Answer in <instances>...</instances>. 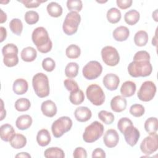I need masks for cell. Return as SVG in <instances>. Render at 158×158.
I'll list each match as a JSON object with an SVG mask.
<instances>
[{
    "label": "cell",
    "mask_w": 158,
    "mask_h": 158,
    "mask_svg": "<svg viewBox=\"0 0 158 158\" xmlns=\"http://www.w3.org/2000/svg\"><path fill=\"white\" fill-rule=\"evenodd\" d=\"M15 157H31V156L27 152H20L15 156Z\"/></svg>",
    "instance_id": "cell-52"
},
{
    "label": "cell",
    "mask_w": 158,
    "mask_h": 158,
    "mask_svg": "<svg viewBox=\"0 0 158 158\" xmlns=\"http://www.w3.org/2000/svg\"><path fill=\"white\" fill-rule=\"evenodd\" d=\"M72 120L69 117L62 116L55 120L51 126V131L55 138H60L64 134L70 130L72 127Z\"/></svg>",
    "instance_id": "cell-7"
},
{
    "label": "cell",
    "mask_w": 158,
    "mask_h": 158,
    "mask_svg": "<svg viewBox=\"0 0 158 158\" xmlns=\"http://www.w3.org/2000/svg\"><path fill=\"white\" fill-rule=\"evenodd\" d=\"M10 145L14 149L23 148L27 144V138L22 134H14L9 141Z\"/></svg>",
    "instance_id": "cell-24"
},
{
    "label": "cell",
    "mask_w": 158,
    "mask_h": 158,
    "mask_svg": "<svg viewBox=\"0 0 158 158\" xmlns=\"http://www.w3.org/2000/svg\"><path fill=\"white\" fill-rule=\"evenodd\" d=\"M51 137L49 132L46 129H41L38 131L36 135V141L42 147L48 146L51 142Z\"/></svg>",
    "instance_id": "cell-25"
},
{
    "label": "cell",
    "mask_w": 158,
    "mask_h": 158,
    "mask_svg": "<svg viewBox=\"0 0 158 158\" xmlns=\"http://www.w3.org/2000/svg\"><path fill=\"white\" fill-rule=\"evenodd\" d=\"M156 93V86L152 81H146L143 83L138 91V99L144 102L151 101L155 96Z\"/></svg>",
    "instance_id": "cell-9"
},
{
    "label": "cell",
    "mask_w": 158,
    "mask_h": 158,
    "mask_svg": "<svg viewBox=\"0 0 158 158\" xmlns=\"http://www.w3.org/2000/svg\"><path fill=\"white\" fill-rule=\"evenodd\" d=\"M73 156L75 158H86L87 152L84 148L81 147H77L73 151Z\"/></svg>",
    "instance_id": "cell-46"
},
{
    "label": "cell",
    "mask_w": 158,
    "mask_h": 158,
    "mask_svg": "<svg viewBox=\"0 0 158 158\" xmlns=\"http://www.w3.org/2000/svg\"><path fill=\"white\" fill-rule=\"evenodd\" d=\"M133 122L132 121L127 118V117H122L121 118L117 123V128L120 130V131L123 133L124 130L129 125H132Z\"/></svg>",
    "instance_id": "cell-43"
},
{
    "label": "cell",
    "mask_w": 158,
    "mask_h": 158,
    "mask_svg": "<svg viewBox=\"0 0 158 158\" xmlns=\"http://www.w3.org/2000/svg\"><path fill=\"white\" fill-rule=\"evenodd\" d=\"M18 48L12 43H8L2 48L3 62L8 67L15 66L19 63Z\"/></svg>",
    "instance_id": "cell-6"
},
{
    "label": "cell",
    "mask_w": 158,
    "mask_h": 158,
    "mask_svg": "<svg viewBox=\"0 0 158 158\" xmlns=\"http://www.w3.org/2000/svg\"><path fill=\"white\" fill-rule=\"evenodd\" d=\"M101 53L102 59L107 65L114 67L118 64L120 56L114 47L106 46L102 49Z\"/></svg>",
    "instance_id": "cell-10"
},
{
    "label": "cell",
    "mask_w": 158,
    "mask_h": 158,
    "mask_svg": "<svg viewBox=\"0 0 158 158\" xmlns=\"http://www.w3.org/2000/svg\"><path fill=\"white\" fill-rule=\"evenodd\" d=\"M41 110L43 114L48 117H54L57 113V107L56 104L51 100H46L42 102Z\"/></svg>",
    "instance_id": "cell-18"
},
{
    "label": "cell",
    "mask_w": 158,
    "mask_h": 158,
    "mask_svg": "<svg viewBox=\"0 0 158 158\" xmlns=\"http://www.w3.org/2000/svg\"><path fill=\"white\" fill-rule=\"evenodd\" d=\"M122 134L124 135V138L127 143L131 147L136 144L140 136L139 131L133 124L128 126L124 130Z\"/></svg>",
    "instance_id": "cell-13"
},
{
    "label": "cell",
    "mask_w": 158,
    "mask_h": 158,
    "mask_svg": "<svg viewBox=\"0 0 158 158\" xmlns=\"http://www.w3.org/2000/svg\"><path fill=\"white\" fill-rule=\"evenodd\" d=\"M9 28L14 34L19 36L23 30V23L20 19L15 18L9 22Z\"/></svg>",
    "instance_id": "cell-35"
},
{
    "label": "cell",
    "mask_w": 158,
    "mask_h": 158,
    "mask_svg": "<svg viewBox=\"0 0 158 158\" xmlns=\"http://www.w3.org/2000/svg\"><path fill=\"white\" fill-rule=\"evenodd\" d=\"M19 2L22 3L27 8H36L38 7L41 3L46 2V1L40 0H20Z\"/></svg>",
    "instance_id": "cell-44"
},
{
    "label": "cell",
    "mask_w": 158,
    "mask_h": 158,
    "mask_svg": "<svg viewBox=\"0 0 158 158\" xmlns=\"http://www.w3.org/2000/svg\"><path fill=\"white\" fill-rule=\"evenodd\" d=\"M88 100L95 106H101L105 101V94L101 87L96 84L89 85L86 90Z\"/></svg>",
    "instance_id": "cell-8"
},
{
    "label": "cell",
    "mask_w": 158,
    "mask_h": 158,
    "mask_svg": "<svg viewBox=\"0 0 158 158\" xmlns=\"http://www.w3.org/2000/svg\"><path fill=\"white\" fill-rule=\"evenodd\" d=\"M85 99V95L82 90L78 89L76 91L70 92L69 100L70 102L74 105H79L81 104Z\"/></svg>",
    "instance_id": "cell-32"
},
{
    "label": "cell",
    "mask_w": 158,
    "mask_h": 158,
    "mask_svg": "<svg viewBox=\"0 0 158 158\" xmlns=\"http://www.w3.org/2000/svg\"><path fill=\"white\" fill-rule=\"evenodd\" d=\"M104 130L103 125L98 121H94L86 127L83 134V139L86 143H93L102 136Z\"/></svg>",
    "instance_id": "cell-4"
},
{
    "label": "cell",
    "mask_w": 158,
    "mask_h": 158,
    "mask_svg": "<svg viewBox=\"0 0 158 158\" xmlns=\"http://www.w3.org/2000/svg\"><path fill=\"white\" fill-rule=\"evenodd\" d=\"M24 19L26 23L29 25L35 24L39 20V14L36 11L28 10L25 14Z\"/></svg>",
    "instance_id": "cell-38"
},
{
    "label": "cell",
    "mask_w": 158,
    "mask_h": 158,
    "mask_svg": "<svg viewBox=\"0 0 158 158\" xmlns=\"http://www.w3.org/2000/svg\"><path fill=\"white\" fill-rule=\"evenodd\" d=\"M0 31H1V42H2L7 36V31L6 29L3 27H0Z\"/></svg>",
    "instance_id": "cell-49"
},
{
    "label": "cell",
    "mask_w": 158,
    "mask_h": 158,
    "mask_svg": "<svg viewBox=\"0 0 158 158\" xmlns=\"http://www.w3.org/2000/svg\"><path fill=\"white\" fill-rule=\"evenodd\" d=\"M140 15L138 11L135 9H131L127 12L124 15L125 22L130 25H135L139 20Z\"/></svg>",
    "instance_id": "cell-28"
},
{
    "label": "cell",
    "mask_w": 158,
    "mask_h": 158,
    "mask_svg": "<svg viewBox=\"0 0 158 158\" xmlns=\"http://www.w3.org/2000/svg\"><path fill=\"white\" fill-rule=\"evenodd\" d=\"M106 17L109 22L114 24L120 21L122 15L120 11L118 9L115 7H112L107 12Z\"/></svg>",
    "instance_id": "cell-33"
},
{
    "label": "cell",
    "mask_w": 158,
    "mask_h": 158,
    "mask_svg": "<svg viewBox=\"0 0 158 158\" xmlns=\"http://www.w3.org/2000/svg\"><path fill=\"white\" fill-rule=\"evenodd\" d=\"M127 105L126 99L120 95L115 96L110 101L111 109L115 112H121L123 111Z\"/></svg>",
    "instance_id": "cell-16"
},
{
    "label": "cell",
    "mask_w": 158,
    "mask_h": 158,
    "mask_svg": "<svg viewBox=\"0 0 158 158\" xmlns=\"http://www.w3.org/2000/svg\"><path fill=\"white\" fill-rule=\"evenodd\" d=\"M119 141V136L114 129H109L105 133L103 137L104 144L109 148L115 147Z\"/></svg>",
    "instance_id": "cell-14"
},
{
    "label": "cell",
    "mask_w": 158,
    "mask_h": 158,
    "mask_svg": "<svg viewBox=\"0 0 158 158\" xmlns=\"http://www.w3.org/2000/svg\"><path fill=\"white\" fill-rule=\"evenodd\" d=\"M64 86H65V88L67 89V90H68L70 92L74 91H76V90L80 89L77 83L72 79L69 78V79L65 80L64 81Z\"/></svg>",
    "instance_id": "cell-45"
},
{
    "label": "cell",
    "mask_w": 158,
    "mask_h": 158,
    "mask_svg": "<svg viewBox=\"0 0 158 158\" xmlns=\"http://www.w3.org/2000/svg\"><path fill=\"white\" fill-rule=\"evenodd\" d=\"M102 72L101 64L96 60H91L88 62L83 68L82 73L83 77L89 80L96 79Z\"/></svg>",
    "instance_id": "cell-11"
},
{
    "label": "cell",
    "mask_w": 158,
    "mask_h": 158,
    "mask_svg": "<svg viewBox=\"0 0 158 158\" xmlns=\"http://www.w3.org/2000/svg\"><path fill=\"white\" fill-rule=\"evenodd\" d=\"M32 85L35 94L41 98L49 94V85L48 77L43 73H37L32 78Z\"/></svg>",
    "instance_id": "cell-3"
},
{
    "label": "cell",
    "mask_w": 158,
    "mask_h": 158,
    "mask_svg": "<svg viewBox=\"0 0 158 158\" xmlns=\"http://www.w3.org/2000/svg\"><path fill=\"white\" fill-rule=\"evenodd\" d=\"M1 10V17H0V23H2L5 22L7 20V15L6 13L4 12V11L2 9H0Z\"/></svg>",
    "instance_id": "cell-51"
},
{
    "label": "cell",
    "mask_w": 158,
    "mask_h": 158,
    "mask_svg": "<svg viewBox=\"0 0 158 158\" xmlns=\"http://www.w3.org/2000/svg\"><path fill=\"white\" fill-rule=\"evenodd\" d=\"M98 117L102 122L107 125H110L114 121V114L106 110H101L98 113Z\"/></svg>",
    "instance_id": "cell-39"
},
{
    "label": "cell",
    "mask_w": 158,
    "mask_h": 158,
    "mask_svg": "<svg viewBox=\"0 0 158 158\" xmlns=\"http://www.w3.org/2000/svg\"><path fill=\"white\" fill-rule=\"evenodd\" d=\"M131 0H117L116 3L117 6L121 9H126L130 7L132 4Z\"/></svg>",
    "instance_id": "cell-47"
},
{
    "label": "cell",
    "mask_w": 158,
    "mask_h": 158,
    "mask_svg": "<svg viewBox=\"0 0 158 158\" xmlns=\"http://www.w3.org/2000/svg\"><path fill=\"white\" fill-rule=\"evenodd\" d=\"M102 83L104 86L110 91H114L117 89L119 83H120V79L119 77L112 73L106 74L103 79Z\"/></svg>",
    "instance_id": "cell-15"
},
{
    "label": "cell",
    "mask_w": 158,
    "mask_h": 158,
    "mask_svg": "<svg viewBox=\"0 0 158 158\" xmlns=\"http://www.w3.org/2000/svg\"><path fill=\"white\" fill-rule=\"evenodd\" d=\"M28 88V82L23 78H18L14 81L12 89L14 92L18 95L25 94Z\"/></svg>",
    "instance_id": "cell-22"
},
{
    "label": "cell",
    "mask_w": 158,
    "mask_h": 158,
    "mask_svg": "<svg viewBox=\"0 0 158 158\" xmlns=\"http://www.w3.org/2000/svg\"><path fill=\"white\" fill-rule=\"evenodd\" d=\"M1 120H2L4 119V117H6V110L4 109V104H3V101L2 99H1Z\"/></svg>",
    "instance_id": "cell-50"
},
{
    "label": "cell",
    "mask_w": 158,
    "mask_h": 158,
    "mask_svg": "<svg viewBox=\"0 0 158 158\" xmlns=\"http://www.w3.org/2000/svg\"><path fill=\"white\" fill-rule=\"evenodd\" d=\"M150 58V55L146 51L136 52L133 57V60L128 66L129 75L135 78L149 76L152 71Z\"/></svg>",
    "instance_id": "cell-1"
},
{
    "label": "cell",
    "mask_w": 158,
    "mask_h": 158,
    "mask_svg": "<svg viewBox=\"0 0 158 158\" xmlns=\"http://www.w3.org/2000/svg\"><path fill=\"white\" fill-rule=\"evenodd\" d=\"M81 22V16L77 12H69L64 19L62 25L64 32L67 35L75 34L78 30V27Z\"/></svg>",
    "instance_id": "cell-5"
},
{
    "label": "cell",
    "mask_w": 158,
    "mask_h": 158,
    "mask_svg": "<svg viewBox=\"0 0 158 158\" xmlns=\"http://www.w3.org/2000/svg\"><path fill=\"white\" fill-rule=\"evenodd\" d=\"M74 115L77 121L80 122H85L91 118L92 113L88 107L80 106L76 108L74 112Z\"/></svg>",
    "instance_id": "cell-17"
},
{
    "label": "cell",
    "mask_w": 158,
    "mask_h": 158,
    "mask_svg": "<svg viewBox=\"0 0 158 158\" xmlns=\"http://www.w3.org/2000/svg\"><path fill=\"white\" fill-rule=\"evenodd\" d=\"M158 149V136L156 133L150 134L143 139L140 144V149L143 153L149 156Z\"/></svg>",
    "instance_id": "cell-12"
},
{
    "label": "cell",
    "mask_w": 158,
    "mask_h": 158,
    "mask_svg": "<svg viewBox=\"0 0 158 158\" xmlns=\"http://www.w3.org/2000/svg\"><path fill=\"white\" fill-rule=\"evenodd\" d=\"M130 35L129 29L125 26H120L117 27L112 33L114 40L117 41H123L128 39Z\"/></svg>",
    "instance_id": "cell-19"
},
{
    "label": "cell",
    "mask_w": 158,
    "mask_h": 158,
    "mask_svg": "<svg viewBox=\"0 0 158 158\" xmlns=\"http://www.w3.org/2000/svg\"><path fill=\"white\" fill-rule=\"evenodd\" d=\"M136 89V86L133 81H126L120 88V93L124 98L131 97L135 93Z\"/></svg>",
    "instance_id": "cell-21"
},
{
    "label": "cell",
    "mask_w": 158,
    "mask_h": 158,
    "mask_svg": "<svg viewBox=\"0 0 158 158\" xmlns=\"http://www.w3.org/2000/svg\"><path fill=\"white\" fill-rule=\"evenodd\" d=\"M65 54L69 59H77L81 54V49L76 44H70L66 48Z\"/></svg>",
    "instance_id": "cell-37"
},
{
    "label": "cell",
    "mask_w": 158,
    "mask_h": 158,
    "mask_svg": "<svg viewBox=\"0 0 158 158\" xmlns=\"http://www.w3.org/2000/svg\"><path fill=\"white\" fill-rule=\"evenodd\" d=\"M31 40L39 52L45 54L49 52L52 47L48 32L43 27L36 28L32 32Z\"/></svg>",
    "instance_id": "cell-2"
},
{
    "label": "cell",
    "mask_w": 158,
    "mask_h": 158,
    "mask_svg": "<svg viewBox=\"0 0 158 158\" xmlns=\"http://www.w3.org/2000/svg\"><path fill=\"white\" fill-rule=\"evenodd\" d=\"M158 128V121L156 117H149L144 122V129L147 133L153 134L157 132Z\"/></svg>",
    "instance_id": "cell-29"
},
{
    "label": "cell",
    "mask_w": 158,
    "mask_h": 158,
    "mask_svg": "<svg viewBox=\"0 0 158 158\" xmlns=\"http://www.w3.org/2000/svg\"><path fill=\"white\" fill-rule=\"evenodd\" d=\"M42 67L46 72H52L56 67V62L52 58L46 57L42 61Z\"/></svg>",
    "instance_id": "cell-42"
},
{
    "label": "cell",
    "mask_w": 158,
    "mask_h": 158,
    "mask_svg": "<svg viewBox=\"0 0 158 158\" xmlns=\"http://www.w3.org/2000/svg\"><path fill=\"white\" fill-rule=\"evenodd\" d=\"M79 66L76 62H70L69 63L65 69V74L69 78H73L77 76L78 73Z\"/></svg>",
    "instance_id": "cell-34"
},
{
    "label": "cell",
    "mask_w": 158,
    "mask_h": 158,
    "mask_svg": "<svg viewBox=\"0 0 158 158\" xmlns=\"http://www.w3.org/2000/svg\"><path fill=\"white\" fill-rule=\"evenodd\" d=\"M44 156L46 158H64L65 157V154L64 151L60 148L57 147H51L45 150L44 152Z\"/></svg>",
    "instance_id": "cell-31"
},
{
    "label": "cell",
    "mask_w": 158,
    "mask_h": 158,
    "mask_svg": "<svg viewBox=\"0 0 158 158\" xmlns=\"http://www.w3.org/2000/svg\"><path fill=\"white\" fill-rule=\"evenodd\" d=\"M67 7L71 12H80L83 7L82 1L81 0H68L67 1Z\"/></svg>",
    "instance_id": "cell-40"
},
{
    "label": "cell",
    "mask_w": 158,
    "mask_h": 158,
    "mask_svg": "<svg viewBox=\"0 0 158 158\" xmlns=\"http://www.w3.org/2000/svg\"><path fill=\"white\" fill-rule=\"evenodd\" d=\"M37 56V52L35 48L28 46L22 49L20 53L21 59L25 62H32L35 60Z\"/></svg>",
    "instance_id": "cell-26"
},
{
    "label": "cell",
    "mask_w": 158,
    "mask_h": 158,
    "mask_svg": "<svg viewBox=\"0 0 158 158\" xmlns=\"http://www.w3.org/2000/svg\"><path fill=\"white\" fill-rule=\"evenodd\" d=\"M32 122V118L30 115L24 114L17 117L15 121V125L18 129L20 130H25L31 127Z\"/></svg>",
    "instance_id": "cell-20"
},
{
    "label": "cell",
    "mask_w": 158,
    "mask_h": 158,
    "mask_svg": "<svg viewBox=\"0 0 158 158\" xmlns=\"http://www.w3.org/2000/svg\"><path fill=\"white\" fill-rule=\"evenodd\" d=\"M148 35L146 31L139 30L135 35L134 42L138 46H144L148 41Z\"/></svg>",
    "instance_id": "cell-30"
},
{
    "label": "cell",
    "mask_w": 158,
    "mask_h": 158,
    "mask_svg": "<svg viewBox=\"0 0 158 158\" xmlns=\"http://www.w3.org/2000/svg\"><path fill=\"white\" fill-rule=\"evenodd\" d=\"M15 109L19 112H24L28 110L30 106L31 103L30 101L25 98H22L18 99L14 104Z\"/></svg>",
    "instance_id": "cell-36"
},
{
    "label": "cell",
    "mask_w": 158,
    "mask_h": 158,
    "mask_svg": "<svg viewBox=\"0 0 158 158\" xmlns=\"http://www.w3.org/2000/svg\"><path fill=\"white\" fill-rule=\"evenodd\" d=\"M13 127L8 123L2 125L0 127V136L2 140L8 142L15 134Z\"/></svg>",
    "instance_id": "cell-23"
},
{
    "label": "cell",
    "mask_w": 158,
    "mask_h": 158,
    "mask_svg": "<svg viewBox=\"0 0 158 158\" xmlns=\"http://www.w3.org/2000/svg\"><path fill=\"white\" fill-rule=\"evenodd\" d=\"M106 157L104 151L101 148H96L92 152V157H102L105 158Z\"/></svg>",
    "instance_id": "cell-48"
},
{
    "label": "cell",
    "mask_w": 158,
    "mask_h": 158,
    "mask_svg": "<svg viewBox=\"0 0 158 158\" xmlns=\"http://www.w3.org/2000/svg\"><path fill=\"white\" fill-rule=\"evenodd\" d=\"M145 112L144 106L139 104H134L130 108V113L135 117H141Z\"/></svg>",
    "instance_id": "cell-41"
},
{
    "label": "cell",
    "mask_w": 158,
    "mask_h": 158,
    "mask_svg": "<svg viewBox=\"0 0 158 158\" xmlns=\"http://www.w3.org/2000/svg\"><path fill=\"white\" fill-rule=\"evenodd\" d=\"M9 2V1H7V2H2V1H1V4H2V3H5V4H6V3H8Z\"/></svg>",
    "instance_id": "cell-53"
},
{
    "label": "cell",
    "mask_w": 158,
    "mask_h": 158,
    "mask_svg": "<svg viewBox=\"0 0 158 158\" xmlns=\"http://www.w3.org/2000/svg\"><path fill=\"white\" fill-rule=\"evenodd\" d=\"M48 14L52 17H59L62 14V6L56 2H51L49 3L46 7Z\"/></svg>",
    "instance_id": "cell-27"
}]
</instances>
